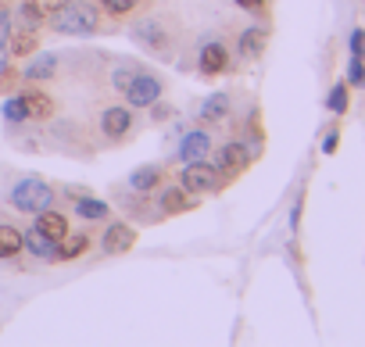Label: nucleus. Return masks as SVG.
I'll return each mask as SVG.
<instances>
[{"instance_id": "4468645a", "label": "nucleus", "mask_w": 365, "mask_h": 347, "mask_svg": "<svg viewBox=\"0 0 365 347\" xmlns=\"http://www.w3.org/2000/svg\"><path fill=\"white\" fill-rule=\"evenodd\" d=\"M19 97H22V104H26V118L47 122V118L54 115V97H47V93H40V90H26V93H19Z\"/></svg>"}, {"instance_id": "ddd939ff", "label": "nucleus", "mask_w": 365, "mask_h": 347, "mask_svg": "<svg viewBox=\"0 0 365 347\" xmlns=\"http://www.w3.org/2000/svg\"><path fill=\"white\" fill-rule=\"evenodd\" d=\"M161 180H165V168L161 165H140L133 176H129V190L133 194H150V190L161 187Z\"/></svg>"}, {"instance_id": "dca6fc26", "label": "nucleus", "mask_w": 365, "mask_h": 347, "mask_svg": "<svg viewBox=\"0 0 365 347\" xmlns=\"http://www.w3.org/2000/svg\"><path fill=\"white\" fill-rule=\"evenodd\" d=\"M36 229H40L43 237H51V240L58 244V240H61V237L68 233V219H65V215H61L58 208H47V212H40V215H36Z\"/></svg>"}, {"instance_id": "20e7f679", "label": "nucleus", "mask_w": 365, "mask_h": 347, "mask_svg": "<svg viewBox=\"0 0 365 347\" xmlns=\"http://www.w3.org/2000/svg\"><path fill=\"white\" fill-rule=\"evenodd\" d=\"M179 187L197 194V197H205V194H219L226 187V176L212 161H187L182 172H179Z\"/></svg>"}, {"instance_id": "aec40b11", "label": "nucleus", "mask_w": 365, "mask_h": 347, "mask_svg": "<svg viewBox=\"0 0 365 347\" xmlns=\"http://www.w3.org/2000/svg\"><path fill=\"white\" fill-rule=\"evenodd\" d=\"M86 251H90V237L86 233H65L58 240V261H76Z\"/></svg>"}, {"instance_id": "7ed1b4c3", "label": "nucleus", "mask_w": 365, "mask_h": 347, "mask_svg": "<svg viewBox=\"0 0 365 347\" xmlns=\"http://www.w3.org/2000/svg\"><path fill=\"white\" fill-rule=\"evenodd\" d=\"M8 201H11V208L22 212V215H40V212L54 208L58 194H54V187H51L47 180H40V176H22V180H15V187L8 190Z\"/></svg>"}, {"instance_id": "f03ea898", "label": "nucleus", "mask_w": 365, "mask_h": 347, "mask_svg": "<svg viewBox=\"0 0 365 347\" xmlns=\"http://www.w3.org/2000/svg\"><path fill=\"white\" fill-rule=\"evenodd\" d=\"M133 40L154 58H172V51H175V22L168 15H147V19H140L133 26Z\"/></svg>"}, {"instance_id": "f8f14e48", "label": "nucleus", "mask_w": 365, "mask_h": 347, "mask_svg": "<svg viewBox=\"0 0 365 347\" xmlns=\"http://www.w3.org/2000/svg\"><path fill=\"white\" fill-rule=\"evenodd\" d=\"M197 65L205 76H222L230 68V54H226V43H205L201 54H197Z\"/></svg>"}, {"instance_id": "1a4fd4ad", "label": "nucleus", "mask_w": 365, "mask_h": 347, "mask_svg": "<svg viewBox=\"0 0 365 347\" xmlns=\"http://www.w3.org/2000/svg\"><path fill=\"white\" fill-rule=\"evenodd\" d=\"M61 4V0H22V4H19V26L22 29H29V33H36L40 29V22H47V15L54 11Z\"/></svg>"}, {"instance_id": "2f4dec72", "label": "nucleus", "mask_w": 365, "mask_h": 347, "mask_svg": "<svg viewBox=\"0 0 365 347\" xmlns=\"http://www.w3.org/2000/svg\"><path fill=\"white\" fill-rule=\"evenodd\" d=\"M237 8H244V11H262V0H237Z\"/></svg>"}, {"instance_id": "2eb2a0df", "label": "nucleus", "mask_w": 365, "mask_h": 347, "mask_svg": "<svg viewBox=\"0 0 365 347\" xmlns=\"http://www.w3.org/2000/svg\"><path fill=\"white\" fill-rule=\"evenodd\" d=\"M26 251L36 258V261H58V244L51 237H43L36 226L26 229Z\"/></svg>"}, {"instance_id": "6ab92c4d", "label": "nucleus", "mask_w": 365, "mask_h": 347, "mask_svg": "<svg viewBox=\"0 0 365 347\" xmlns=\"http://www.w3.org/2000/svg\"><path fill=\"white\" fill-rule=\"evenodd\" d=\"M226 115H230V97H226V93H212V97L197 108V118H201V122H208V125L226 122Z\"/></svg>"}, {"instance_id": "423d86ee", "label": "nucleus", "mask_w": 365, "mask_h": 347, "mask_svg": "<svg viewBox=\"0 0 365 347\" xmlns=\"http://www.w3.org/2000/svg\"><path fill=\"white\" fill-rule=\"evenodd\" d=\"M251 161H255V150H251L247 143H240V140H230V143H222V147L215 150V161H212V165L230 180V176H237V172H244Z\"/></svg>"}, {"instance_id": "f257e3e1", "label": "nucleus", "mask_w": 365, "mask_h": 347, "mask_svg": "<svg viewBox=\"0 0 365 347\" xmlns=\"http://www.w3.org/2000/svg\"><path fill=\"white\" fill-rule=\"evenodd\" d=\"M47 26L58 36H93L101 29V8L93 0H61L47 15Z\"/></svg>"}, {"instance_id": "393cba45", "label": "nucleus", "mask_w": 365, "mask_h": 347, "mask_svg": "<svg viewBox=\"0 0 365 347\" xmlns=\"http://www.w3.org/2000/svg\"><path fill=\"white\" fill-rule=\"evenodd\" d=\"M140 68H143V65H136V61H118V68L111 72V86L125 93V86L136 79V72H140Z\"/></svg>"}, {"instance_id": "72a5a7b5", "label": "nucleus", "mask_w": 365, "mask_h": 347, "mask_svg": "<svg viewBox=\"0 0 365 347\" xmlns=\"http://www.w3.org/2000/svg\"><path fill=\"white\" fill-rule=\"evenodd\" d=\"M361 86H365V83H361Z\"/></svg>"}, {"instance_id": "473e14b6", "label": "nucleus", "mask_w": 365, "mask_h": 347, "mask_svg": "<svg viewBox=\"0 0 365 347\" xmlns=\"http://www.w3.org/2000/svg\"><path fill=\"white\" fill-rule=\"evenodd\" d=\"M8 76V51H0V79Z\"/></svg>"}, {"instance_id": "5701e85b", "label": "nucleus", "mask_w": 365, "mask_h": 347, "mask_svg": "<svg viewBox=\"0 0 365 347\" xmlns=\"http://www.w3.org/2000/svg\"><path fill=\"white\" fill-rule=\"evenodd\" d=\"M36 43H40V40H36V33L19 29V33H11V36H8V47H4V51H8L11 58H29V54H36Z\"/></svg>"}, {"instance_id": "a211bd4d", "label": "nucleus", "mask_w": 365, "mask_h": 347, "mask_svg": "<svg viewBox=\"0 0 365 347\" xmlns=\"http://www.w3.org/2000/svg\"><path fill=\"white\" fill-rule=\"evenodd\" d=\"M54 72H58V58L54 54H36L29 65H26V83H43V79H54Z\"/></svg>"}, {"instance_id": "0eeeda50", "label": "nucleus", "mask_w": 365, "mask_h": 347, "mask_svg": "<svg viewBox=\"0 0 365 347\" xmlns=\"http://www.w3.org/2000/svg\"><path fill=\"white\" fill-rule=\"evenodd\" d=\"M129 129H133V111H129V108L111 104V108L101 111V133H104L108 140H125Z\"/></svg>"}, {"instance_id": "c756f323", "label": "nucleus", "mask_w": 365, "mask_h": 347, "mask_svg": "<svg viewBox=\"0 0 365 347\" xmlns=\"http://www.w3.org/2000/svg\"><path fill=\"white\" fill-rule=\"evenodd\" d=\"M351 54L354 58H365V29H354L351 33Z\"/></svg>"}, {"instance_id": "b1692460", "label": "nucleus", "mask_w": 365, "mask_h": 347, "mask_svg": "<svg viewBox=\"0 0 365 347\" xmlns=\"http://www.w3.org/2000/svg\"><path fill=\"white\" fill-rule=\"evenodd\" d=\"M143 4V0H97V8L111 19H122V15H133L136 8Z\"/></svg>"}, {"instance_id": "a878e982", "label": "nucleus", "mask_w": 365, "mask_h": 347, "mask_svg": "<svg viewBox=\"0 0 365 347\" xmlns=\"http://www.w3.org/2000/svg\"><path fill=\"white\" fill-rule=\"evenodd\" d=\"M4 118H8V125H22L26 122V104H22L19 93L4 100Z\"/></svg>"}, {"instance_id": "bb28decb", "label": "nucleus", "mask_w": 365, "mask_h": 347, "mask_svg": "<svg viewBox=\"0 0 365 347\" xmlns=\"http://www.w3.org/2000/svg\"><path fill=\"white\" fill-rule=\"evenodd\" d=\"M326 108H329L333 115H344V111H347V86H344V83H336V86L329 90V100H326Z\"/></svg>"}, {"instance_id": "7c9ffc66", "label": "nucleus", "mask_w": 365, "mask_h": 347, "mask_svg": "<svg viewBox=\"0 0 365 347\" xmlns=\"http://www.w3.org/2000/svg\"><path fill=\"white\" fill-rule=\"evenodd\" d=\"M336 143H340V129H329V133H326V140H322V150H326V154H333V150H336Z\"/></svg>"}, {"instance_id": "cd10ccee", "label": "nucleus", "mask_w": 365, "mask_h": 347, "mask_svg": "<svg viewBox=\"0 0 365 347\" xmlns=\"http://www.w3.org/2000/svg\"><path fill=\"white\" fill-rule=\"evenodd\" d=\"M347 83H354V86L365 83V61L354 58V54H351V65H347Z\"/></svg>"}, {"instance_id": "39448f33", "label": "nucleus", "mask_w": 365, "mask_h": 347, "mask_svg": "<svg viewBox=\"0 0 365 347\" xmlns=\"http://www.w3.org/2000/svg\"><path fill=\"white\" fill-rule=\"evenodd\" d=\"M161 97H165V83H161V76H154L150 68H140L136 79L125 86V100H129L133 108H154Z\"/></svg>"}, {"instance_id": "c85d7f7f", "label": "nucleus", "mask_w": 365, "mask_h": 347, "mask_svg": "<svg viewBox=\"0 0 365 347\" xmlns=\"http://www.w3.org/2000/svg\"><path fill=\"white\" fill-rule=\"evenodd\" d=\"M11 22H15V11H4V8H0V51L8 47V36H11Z\"/></svg>"}, {"instance_id": "6e6552de", "label": "nucleus", "mask_w": 365, "mask_h": 347, "mask_svg": "<svg viewBox=\"0 0 365 347\" xmlns=\"http://www.w3.org/2000/svg\"><path fill=\"white\" fill-rule=\"evenodd\" d=\"M197 201H201L197 194L182 190V187H165L161 197H158V208H161L165 215H187V212L197 208Z\"/></svg>"}, {"instance_id": "4be33fe9", "label": "nucleus", "mask_w": 365, "mask_h": 347, "mask_svg": "<svg viewBox=\"0 0 365 347\" xmlns=\"http://www.w3.org/2000/svg\"><path fill=\"white\" fill-rule=\"evenodd\" d=\"M265 43H269V33L265 29H258V26L244 29L240 33V58H262Z\"/></svg>"}, {"instance_id": "9b49d317", "label": "nucleus", "mask_w": 365, "mask_h": 347, "mask_svg": "<svg viewBox=\"0 0 365 347\" xmlns=\"http://www.w3.org/2000/svg\"><path fill=\"white\" fill-rule=\"evenodd\" d=\"M212 154V136L208 129H190L187 136L179 140V157L182 161H205Z\"/></svg>"}, {"instance_id": "9d476101", "label": "nucleus", "mask_w": 365, "mask_h": 347, "mask_svg": "<svg viewBox=\"0 0 365 347\" xmlns=\"http://www.w3.org/2000/svg\"><path fill=\"white\" fill-rule=\"evenodd\" d=\"M133 244H136V229L125 226V222H111L101 237L104 254H125V251H133Z\"/></svg>"}, {"instance_id": "412c9836", "label": "nucleus", "mask_w": 365, "mask_h": 347, "mask_svg": "<svg viewBox=\"0 0 365 347\" xmlns=\"http://www.w3.org/2000/svg\"><path fill=\"white\" fill-rule=\"evenodd\" d=\"M19 251H26V233L19 226L0 222V258H15Z\"/></svg>"}, {"instance_id": "f3484780", "label": "nucleus", "mask_w": 365, "mask_h": 347, "mask_svg": "<svg viewBox=\"0 0 365 347\" xmlns=\"http://www.w3.org/2000/svg\"><path fill=\"white\" fill-rule=\"evenodd\" d=\"M72 212H76L79 219H86V222H104V219L111 215V208H108L104 201L90 197V194H79V197H76V204H72Z\"/></svg>"}]
</instances>
